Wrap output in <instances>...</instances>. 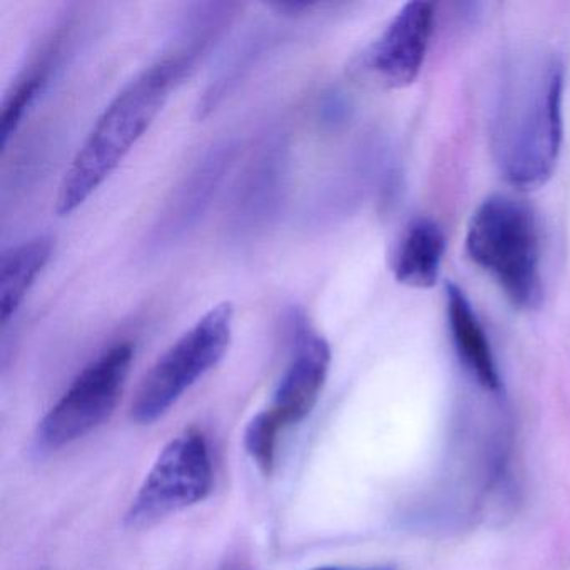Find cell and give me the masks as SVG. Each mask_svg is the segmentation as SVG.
I'll return each mask as SVG.
<instances>
[{
	"mask_svg": "<svg viewBox=\"0 0 570 570\" xmlns=\"http://www.w3.org/2000/svg\"><path fill=\"white\" fill-rule=\"evenodd\" d=\"M191 66L193 52L165 56L109 102L66 169L56 199L59 216H69L85 205L119 168Z\"/></svg>",
	"mask_w": 570,
	"mask_h": 570,
	"instance_id": "6da1fadb",
	"label": "cell"
},
{
	"mask_svg": "<svg viewBox=\"0 0 570 570\" xmlns=\"http://www.w3.org/2000/svg\"><path fill=\"white\" fill-rule=\"evenodd\" d=\"M313 570H395V567L392 566H382V567H318V569Z\"/></svg>",
	"mask_w": 570,
	"mask_h": 570,
	"instance_id": "5bb4252c",
	"label": "cell"
},
{
	"mask_svg": "<svg viewBox=\"0 0 570 570\" xmlns=\"http://www.w3.org/2000/svg\"><path fill=\"white\" fill-rule=\"evenodd\" d=\"M433 32V6L409 2L373 42L363 68L375 85L400 89L412 85L422 71Z\"/></svg>",
	"mask_w": 570,
	"mask_h": 570,
	"instance_id": "52a82bcc",
	"label": "cell"
},
{
	"mask_svg": "<svg viewBox=\"0 0 570 570\" xmlns=\"http://www.w3.org/2000/svg\"><path fill=\"white\" fill-rule=\"evenodd\" d=\"M46 81V69H36L31 75L26 76L18 88L14 89L8 101H6L4 109H2V126H0V135H2V148H8L9 139L12 138L22 119H24L26 111L31 108L35 99L41 92L42 86Z\"/></svg>",
	"mask_w": 570,
	"mask_h": 570,
	"instance_id": "7c38bea8",
	"label": "cell"
},
{
	"mask_svg": "<svg viewBox=\"0 0 570 570\" xmlns=\"http://www.w3.org/2000/svg\"><path fill=\"white\" fill-rule=\"evenodd\" d=\"M52 239L48 236L29 239L12 246L0 259V316L8 325L19 306L41 275L52 255Z\"/></svg>",
	"mask_w": 570,
	"mask_h": 570,
	"instance_id": "8fae6325",
	"label": "cell"
},
{
	"mask_svg": "<svg viewBox=\"0 0 570 570\" xmlns=\"http://www.w3.org/2000/svg\"><path fill=\"white\" fill-rule=\"evenodd\" d=\"M132 360L135 346L118 343L82 370L39 422L36 452H58L108 422L121 400Z\"/></svg>",
	"mask_w": 570,
	"mask_h": 570,
	"instance_id": "5b68a950",
	"label": "cell"
},
{
	"mask_svg": "<svg viewBox=\"0 0 570 570\" xmlns=\"http://www.w3.org/2000/svg\"><path fill=\"white\" fill-rule=\"evenodd\" d=\"M208 440L198 430L173 439L156 459L126 512V525L142 529L173 513L198 505L213 490Z\"/></svg>",
	"mask_w": 570,
	"mask_h": 570,
	"instance_id": "8992f818",
	"label": "cell"
},
{
	"mask_svg": "<svg viewBox=\"0 0 570 570\" xmlns=\"http://www.w3.org/2000/svg\"><path fill=\"white\" fill-rule=\"evenodd\" d=\"M443 255L445 235L442 228L433 219H413L393 252V276L410 288H430L439 279Z\"/></svg>",
	"mask_w": 570,
	"mask_h": 570,
	"instance_id": "9c48e42d",
	"label": "cell"
},
{
	"mask_svg": "<svg viewBox=\"0 0 570 570\" xmlns=\"http://www.w3.org/2000/svg\"><path fill=\"white\" fill-rule=\"evenodd\" d=\"M332 365L328 342L309 325L305 316L296 318L292 358L276 386L269 419L285 430L303 422L315 409Z\"/></svg>",
	"mask_w": 570,
	"mask_h": 570,
	"instance_id": "ba28073f",
	"label": "cell"
},
{
	"mask_svg": "<svg viewBox=\"0 0 570 570\" xmlns=\"http://www.w3.org/2000/svg\"><path fill=\"white\" fill-rule=\"evenodd\" d=\"M232 570H246V569H242V567H233Z\"/></svg>",
	"mask_w": 570,
	"mask_h": 570,
	"instance_id": "9a60e30c",
	"label": "cell"
},
{
	"mask_svg": "<svg viewBox=\"0 0 570 570\" xmlns=\"http://www.w3.org/2000/svg\"><path fill=\"white\" fill-rule=\"evenodd\" d=\"M466 252L490 273L513 306L533 309L542 299L539 228L532 209L510 196H490L473 213Z\"/></svg>",
	"mask_w": 570,
	"mask_h": 570,
	"instance_id": "3957f363",
	"label": "cell"
},
{
	"mask_svg": "<svg viewBox=\"0 0 570 570\" xmlns=\"http://www.w3.org/2000/svg\"><path fill=\"white\" fill-rule=\"evenodd\" d=\"M446 315L453 345L463 365L483 389L497 392L500 376L489 340L465 293L455 283L446 285Z\"/></svg>",
	"mask_w": 570,
	"mask_h": 570,
	"instance_id": "30bf717a",
	"label": "cell"
},
{
	"mask_svg": "<svg viewBox=\"0 0 570 570\" xmlns=\"http://www.w3.org/2000/svg\"><path fill=\"white\" fill-rule=\"evenodd\" d=\"M283 430L269 419L268 413L259 412L246 426L245 449L263 472H272L275 465L276 449Z\"/></svg>",
	"mask_w": 570,
	"mask_h": 570,
	"instance_id": "4fadbf2b",
	"label": "cell"
},
{
	"mask_svg": "<svg viewBox=\"0 0 570 570\" xmlns=\"http://www.w3.org/2000/svg\"><path fill=\"white\" fill-rule=\"evenodd\" d=\"M235 306H213L146 373L131 403V419L151 425L166 415L179 399L219 365L233 338Z\"/></svg>",
	"mask_w": 570,
	"mask_h": 570,
	"instance_id": "277c9868",
	"label": "cell"
},
{
	"mask_svg": "<svg viewBox=\"0 0 570 570\" xmlns=\"http://www.w3.org/2000/svg\"><path fill=\"white\" fill-rule=\"evenodd\" d=\"M563 71L556 58H533L503 86L492 146L503 178L537 189L552 176L562 145Z\"/></svg>",
	"mask_w": 570,
	"mask_h": 570,
	"instance_id": "7a4b0ae2",
	"label": "cell"
}]
</instances>
